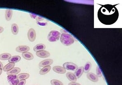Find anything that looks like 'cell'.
<instances>
[{
    "mask_svg": "<svg viewBox=\"0 0 122 85\" xmlns=\"http://www.w3.org/2000/svg\"><path fill=\"white\" fill-rule=\"evenodd\" d=\"M36 55L40 58H46L50 56V53L46 50H43L37 52Z\"/></svg>",
    "mask_w": 122,
    "mask_h": 85,
    "instance_id": "cell-9",
    "label": "cell"
},
{
    "mask_svg": "<svg viewBox=\"0 0 122 85\" xmlns=\"http://www.w3.org/2000/svg\"><path fill=\"white\" fill-rule=\"evenodd\" d=\"M13 15V11L11 10H7L5 11V17L7 21H10L11 20Z\"/></svg>",
    "mask_w": 122,
    "mask_h": 85,
    "instance_id": "cell-18",
    "label": "cell"
},
{
    "mask_svg": "<svg viewBox=\"0 0 122 85\" xmlns=\"http://www.w3.org/2000/svg\"><path fill=\"white\" fill-rule=\"evenodd\" d=\"M63 67L66 70H72V71H75L78 68V66L72 62H68L64 63L63 64Z\"/></svg>",
    "mask_w": 122,
    "mask_h": 85,
    "instance_id": "cell-4",
    "label": "cell"
},
{
    "mask_svg": "<svg viewBox=\"0 0 122 85\" xmlns=\"http://www.w3.org/2000/svg\"><path fill=\"white\" fill-rule=\"evenodd\" d=\"M2 71H3V69L0 68V76L1 75L2 73Z\"/></svg>",
    "mask_w": 122,
    "mask_h": 85,
    "instance_id": "cell-34",
    "label": "cell"
},
{
    "mask_svg": "<svg viewBox=\"0 0 122 85\" xmlns=\"http://www.w3.org/2000/svg\"><path fill=\"white\" fill-rule=\"evenodd\" d=\"M30 50L29 46H20L17 47L15 49V50L19 53H23L28 52Z\"/></svg>",
    "mask_w": 122,
    "mask_h": 85,
    "instance_id": "cell-11",
    "label": "cell"
},
{
    "mask_svg": "<svg viewBox=\"0 0 122 85\" xmlns=\"http://www.w3.org/2000/svg\"><path fill=\"white\" fill-rule=\"evenodd\" d=\"M118 10L115 6L111 5H102L99 10L98 17L103 24L110 25L114 23L118 18Z\"/></svg>",
    "mask_w": 122,
    "mask_h": 85,
    "instance_id": "cell-1",
    "label": "cell"
},
{
    "mask_svg": "<svg viewBox=\"0 0 122 85\" xmlns=\"http://www.w3.org/2000/svg\"><path fill=\"white\" fill-rule=\"evenodd\" d=\"M92 64L90 62H87L86 64L85 65L84 68V72L85 73H88L91 68Z\"/></svg>",
    "mask_w": 122,
    "mask_h": 85,
    "instance_id": "cell-24",
    "label": "cell"
},
{
    "mask_svg": "<svg viewBox=\"0 0 122 85\" xmlns=\"http://www.w3.org/2000/svg\"><path fill=\"white\" fill-rule=\"evenodd\" d=\"M61 43L66 46H69L74 43L75 40L71 35L67 33H63L60 37Z\"/></svg>",
    "mask_w": 122,
    "mask_h": 85,
    "instance_id": "cell-2",
    "label": "cell"
},
{
    "mask_svg": "<svg viewBox=\"0 0 122 85\" xmlns=\"http://www.w3.org/2000/svg\"><path fill=\"white\" fill-rule=\"evenodd\" d=\"M26 84V81L25 80H22L19 81L18 85H25Z\"/></svg>",
    "mask_w": 122,
    "mask_h": 85,
    "instance_id": "cell-27",
    "label": "cell"
},
{
    "mask_svg": "<svg viewBox=\"0 0 122 85\" xmlns=\"http://www.w3.org/2000/svg\"><path fill=\"white\" fill-rule=\"evenodd\" d=\"M60 35L61 33L58 31H51L48 35V40L50 42H56L60 39Z\"/></svg>",
    "mask_w": 122,
    "mask_h": 85,
    "instance_id": "cell-3",
    "label": "cell"
},
{
    "mask_svg": "<svg viewBox=\"0 0 122 85\" xmlns=\"http://www.w3.org/2000/svg\"><path fill=\"white\" fill-rule=\"evenodd\" d=\"M15 65V63H9L3 67V70L4 72H8L14 68Z\"/></svg>",
    "mask_w": 122,
    "mask_h": 85,
    "instance_id": "cell-17",
    "label": "cell"
},
{
    "mask_svg": "<svg viewBox=\"0 0 122 85\" xmlns=\"http://www.w3.org/2000/svg\"><path fill=\"white\" fill-rule=\"evenodd\" d=\"M36 19L37 21V22H40V21L43 20H44L43 18H42L41 17H39V16H37Z\"/></svg>",
    "mask_w": 122,
    "mask_h": 85,
    "instance_id": "cell-28",
    "label": "cell"
},
{
    "mask_svg": "<svg viewBox=\"0 0 122 85\" xmlns=\"http://www.w3.org/2000/svg\"><path fill=\"white\" fill-rule=\"evenodd\" d=\"M3 65L1 62L0 61V68L3 69Z\"/></svg>",
    "mask_w": 122,
    "mask_h": 85,
    "instance_id": "cell-33",
    "label": "cell"
},
{
    "mask_svg": "<svg viewBox=\"0 0 122 85\" xmlns=\"http://www.w3.org/2000/svg\"><path fill=\"white\" fill-rule=\"evenodd\" d=\"M27 36H28L29 40L30 42H34L36 39V32L35 30L33 28H31L30 29H29L28 31Z\"/></svg>",
    "mask_w": 122,
    "mask_h": 85,
    "instance_id": "cell-6",
    "label": "cell"
},
{
    "mask_svg": "<svg viewBox=\"0 0 122 85\" xmlns=\"http://www.w3.org/2000/svg\"><path fill=\"white\" fill-rule=\"evenodd\" d=\"M53 60L52 59H46L42 60L39 63V66L40 67H44L47 66H50L53 64Z\"/></svg>",
    "mask_w": 122,
    "mask_h": 85,
    "instance_id": "cell-7",
    "label": "cell"
},
{
    "mask_svg": "<svg viewBox=\"0 0 122 85\" xmlns=\"http://www.w3.org/2000/svg\"><path fill=\"white\" fill-rule=\"evenodd\" d=\"M46 48V46L43 44H39L36 45L33 48V50L35 52H38L41 50H45Z\"/></svg>",
    "mask_w": 122,
    "mask_h": 85,
    "instance_id": "cell-16",
    "label": "cell"
},
{
    "mask_svg": "<svg viewBox=\"0 0 122 85\" xmlns=\"http://www.w3.org/2000/svg\"><path fill=\"white\" fill-rule=\"evenodd\" d=\"M53 70L55 73L58 74H65L66 73V70L64 67L61 66H55L53 67Z\"/></svg>",
    "mask_w": 122,
    "mask_h": 85,
    "instance_id": "cell-8",
    "label": "cell"
},
{
    "mask_svg": "<svg viewBox=\"0 0 122 85\" xmlns=\"http://www.w3.org/2000/svg\"><path fill=\"white\" fill-rule=\"evenodd\" d=\"M4 30V29L3 27H0V34H1L2 33H3Z\"/></svg>",
    "mask_w": 122,
    "mask_h": 85,
    "instance_id": "cell-32",
    "label": "cell"
},
{
    "mask_svg": "<svg viewBox=\"0 0 122 85\" xmlns=\"http://www.w3.org/2000/svg\"><path fill=\"white\" fill-rule=\"evenodd\" d=\"M11 55L9 53H2L0 55V60H9L11 57Z\"/></svg>",
    "mask_w": 122,
    "mask_h": 85,
    "instance_id": "cell-23",
    "label": "cell"
},
{
    "mask_svg": "<svg viewBox=\"0 0 122 85\" xmlns=\"http://www.w3.org/2000/svg\"><path fill=\"white\" fill-rule=\"evenodd\" d=\"M11 31L13 34L16 35L18 34L19 31L18 26L16 24L14 23L11 26Z\"/></svg>",
    "mask_w": 122,
    "mask_h": 85,
    "instance_id": "cell-19",
    "label": "cell"
},
{
    "mask_svg": "<svg viewBox=\"0 0 122 85\" xmlns=\"http://www.w3.org/2000/svg\"><path fill=\"white\" fill-rule=\"evenodd\" d=\"M29 74L27 73H22L19 74L17 76L19 81L22 80H26L29 77Z\"/></svg>",
    "mask_w": 122,
    "mask_h": 85,
    "instance_id": "cell-22",
    "label": "cell"
},
{
    "mask_svg": "<svg viewBox=\"0 0 122 85\" xmlns=\"http://www.w3.org/2000/svg\"><path fill=\"white\" fill-rule=\"evenodd\" d=\"M51 85H64L63 83L61 81L57 80H52L51 81Z\"/></svg>",
    "mask_w": 122,
    "mask_h": 85,
    "instance_id": "cell-25",
    "label": "cell"
},
{
    "mask_svg": "<svg viewBox=\"0 0 122 85\" xmlns=\"http://www.w3.org/2000/svg\"><path fill=\"white\" fill-rule=\"evenodd\" d=\"M68 85H81L80 84L78 83H76V82H71L68 84Z\"/></svg>",
    "mask_w": 122,
    "mask_h": 85,
    "instance_id": "cell-29",
    "label": "cell"
},
{
    "mask_svg": "<svg viewBox=\"0 0 122 85\" xmlns=\"http://www.w3.org/2000/svg\"><path fill=\"white\" fill-rule=\"evenodd\" d=\"M66 76L67 79L71 82H76V81H77V78L75 76V74L72 73L71 72L67 73L66 74Z\"/></svg>",
    "mask_w": 122,
    "mask_h": 85,
    "instance_id": "cell-13",
    "label": "cell"
},
{
    "mask_svg": "<svg viewBox=\"0 0 122 85\" xmlns=\"http://www.w3.org/2000/svg\"><path fill=\"white\" fill-rule=\"evenodd\" d=\"M87 77L90 81L93 82H97L99 81V78L97 75L92 73H89L87 75Z\"/></svg>",
    "mask_w": 122,
    "mask_h": 85,
    "instance_id": "cell-10",
    "label": "cell"
},
{
    "mask_svg": "<svg viewBox=\"0 0 122 85\" xmlns=\"http://www.w3.org/2000/svg\"><path fill=\"white\" fill-rule=\"evenodd\" d=\"M22 55L24 58L27 60H32L34 58L33 55L32 53L29 52H26L25 53H22Z\"/></svg>",
    "mask_w": 122,
    "mask_h": 85,
    "instance_id": "cell-15",
    "label": "cell"
},
{
    "mask_svg": "<svg viewBox=\"0 0 122 85\" xmlns=\"http://www.w3.org/2000/svg\"><path fill=\"white\" fill-rule=\"evenodd\" d=\"M84 72V68L83 67H81L78 68L74 73V74L76 78H79L82 76V74H83Z\"/></svg>",
    "mask_w": 122,
    "mask_h": 85,
    "instance_id": "cell-14",
    "label": "cell"
},
{
    "mask_svg": "<svg viewBox=\"0 0 122 85\" xmlns=\"http://www.w3.org/2000/svg\"><path fill=\"white\" fill-rule=\"evenodd\" d=\"M21 71L20 68L18 67H15L12 68L11 70L8 71L7 73L8 75H16Z\"/></svg>",
    "mask_w": 122,
    "mask_h": 85,
    "instance_id": "cell-12",
    "label": "cell"
},
{
    "mask_svg": "<svg viewBox=\"0 0 122 85\" xmlns=\"http://www.w3.org/2000/svg\"><path fill=\"white\" fill-rule=\"evenodd\" d=\"M37 22V23H38V25H41V26H45V25H47V23L46 22H43V23H42V22Z\"/></svg>",
    "mask_w": 122,
    "mask_h": 85,
    "instance_id": "cell-30",
    "label": "cell"
},
{
    "mask_svg": "<svg viewBox=\"0 0 122 85\" xmlns=\"http://www.w3.org/2000/svg\"><path fill=\"white\" fill-rule=\"evenodd\" d=\"M51 69V66H47L46 67H43L40 71V74L41 75H45L49 73Z\"/></svg>",
    "mask_w": 122,
    "mask_h": 85,
    "instance_id": "cell-21",
    "label": "cell"
},
{
    "mask_svg": "<svg viewBox=\"0 0 122 85\" xmlns=\"http://www.w3.org/2000/svg\"><path fill=\"white\" fill-rule=\"evenodd\" d=\"M21 60V57L18 55H15V56H12L10 57L9 61L10 63H15L18 62Z\"/></svg>",
    "mask_w": 122,
    "mask_h": 85,
    "instance_id": "cell-20",
    "label": "cell"
},
{
    "mask_svg": "<svg viewBox=\"0 0 122 85\" xmlns=\"http://www.w3.org/2000/svg\"><path fill=\"white\" fill-rule=\"evenodd\" d=\"M30 17H31L32 18H34V19L36 18V17H37V15H35L34 14H30Z\"/></svg>",
    "mask_w": 122,
    "mask_h": 85,
    "instance_id": "cell-31",
    "label": "cell"
},
{
    "mask_svg": "<svg viewBox=\"0 0 122 85\" xmlns=\"http://www.w3.org/2000/svg\"><path fill=\"white\" fill-rule=\"evenodd\" d=\"M7 80L10 85H18L20 81L16 75H8Z\"/></svg>",
    "mask_w": 122,
    "mask_h": 85,
    "instance_id": "cell-5",
    "label": "cell"
},
{
    "mask_svg": "<svg viewBox=\"0 0 122 85\" xmlns=\"http://www.w3.org/2000/svg\"><path fill=\"white\" fill-rule=\"evenodd\" d=\"M96 73H97V77H101L103 76V74L101 72V70L100 69V68L99 66H97V69H96Z\"/></svg>",
    "mask_w": 122,
    "mask_h": 85,
    "instance_id": "cell-26",
    "label": "cell"
}]
</instances>
